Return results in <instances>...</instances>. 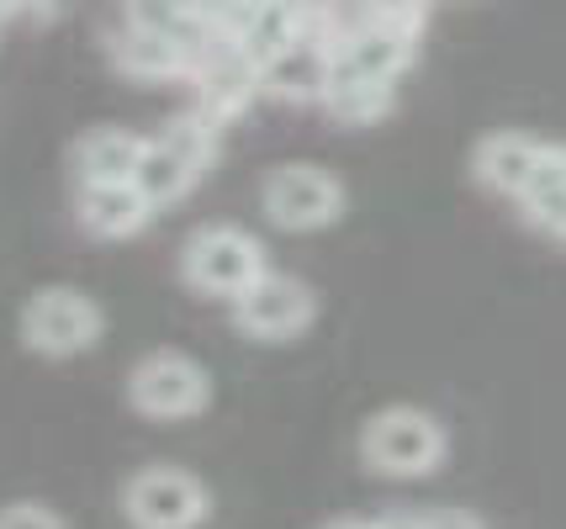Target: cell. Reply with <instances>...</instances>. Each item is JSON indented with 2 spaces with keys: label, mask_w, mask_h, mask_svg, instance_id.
<instances>
[{
  "label": "cell",
  "mask_w": 566,
  "mask_h": 529,
  "mask_svg": "<svg viewBox=\"0 0 566 529\" xmlns=\"http://www.w3.org/2000/svg\"><path fill=\"white\" fill-rule=\"evenodd\" d=\"M450 455V434L444 424L429 413V408H381L370 413L366 429H360V461L366 472L387 482H423L434 477Z\"/></svg>",
  "instance_id": "cell-1"
},
{
  "label": "cell",
  "mask_w": 566,
  "mask_h": 529,
  "mask_svg": "<svg viewBox=\"0 0 566 529\" xmlns=\"http://www.w3.org/2000/svg\"><path fill=\"white\" fill-rule=\"evenodd\" d=\"M265 271H271L265 244L239 223H201L180 244V281L207 303L233 307Z\"/></svg>",
  "instance_id": "cell-2"
},
{
  "label": "cell",
  "mask_w": 566,
  "mask_h": 529,
  "mask_svg": "<svg viewBox=\"0 0 566 529\" xmlns=\"http://www.w3.org/2000/svg\"><path fill=\"white\" fill-rule=\"evenodd\" d=\"M17 334H22L27 350L43 355V360H80L106 339V307L91 292L53 281V286H38L22 303Z\"/></svg>",
  "instance_id": "cell-3"
},
{
  "label": "cell",
  "mask_w": 566,
  "mask_h": 529,
  "mask_svg": "<svg viewBox=\"0 0 566 529\" xmlns=\"http://www.w3.org/2000/svg\"><path fill=\"white\" fill-rule=\"evenodd\" d=\"M127 408L148 424H186L212 408V371L186 350H148L127 371Z\"/></svg>",
  "instance_id": "cell-4"
},
{
  "label": "cell",
  "mask_w": 566,
  "mask_h": 529,
  "mask_svg": "<svg viewBox=\"0 0 566 529\" xmlns=\"http://www.w3.org/2000/svg\"><path fill=\"white\" fill-rule=\"evenodd\" d=\"M345 180L334 170H323V165H307V159L275 165L271 176L260 180V212L281 233H323V228H334L345 218Z\"/></svg>",
  "instance_id": "cell-5"
},
{
  "label": "cell",
  "mask_w": 566,
  "mask_h": 529,
  "mask_svg": "<svg viewBox=\"0 0 566 529\" xmlns=\"http://www.w3.org/2000/svg\"><path fill=\"white\" fill-rule=\"evenodd\" d=\"M123 519L133 529H201L212 519V487L186 466H144L123 482Z\"/></svg>",
  "instance_id": "cell-6"
},
{
  "label": "cell",
  "mask_w": 566,
  "mask_h": 529,
  "mask_svg": "<svg viewBox=\"0 0 566 529\" xmlns=\"http://www.w3.org/2000/svg\"><path fill=\"white\" fill-rule=\"evenodd\" d=\"M228 313H233V328L244 339H254V345H292V339H302L307 328L318 324V292L302 276L265 271Z\"/></svg>",
  "instance_id": "cell-7"
},
{
  "label": "cell",
  "mask_w": 566,
  "mask_h": 529,
  "mask_svg": "<svg viewBox=\"0 0 566 529\" xmlns=\"http://www.w3.org/2000/svg\"><path fill=\"white\" fill-rule=\"evenodd\" d=\"M191 96L207 117H218L222 127L239 123L249 106L265 96V80H260V64L249 59L239 43H228L222 32H212V43L197 53V70H191Z\"/></svg>",
  "instance_id": "cell-8"
},
{
  "label": "cell",
  "mask_w": 566,
  "mask_h": 529,
  "mask_svg": "<svg viewBox=\"0 0 566 529\" xmlns=\"http://www.w3.org/2000/svg\"><path fill=\"white\" fill-rule=\"evenodd\" d=\"M159 207L138 191V180H106V186H74V223L96 244H127L154 223Z\"/></svg>",
  "instance_id": "cell-9"
},
{
  "label": "cell",
  "mask_w": 566,
  "mask_h": 529,
  "mask_svg": "<svg viewBox=\"0 0 566 529\" xmlns=\"http://www.w3.org/2000/svg\"><path fill=\"white\" fill-rule=\"evenodd\" d=\"M112 70L133 85H186L197 70V49L175 43L170 32H154V27L127 22L123 32H112Z\"/></svg>",
  "instance_id": "cell-10"
},
{
  "label": "cell",
  "mask_w": 566,
  "mask_h": 529,
  "mask_svg": "<svg viewBox=\"0 0 566 529\" xmlns=\"http://www.w3.org/2000/svg\"><path fill=\"white\" fill-rule=\"evenodd\" d=\"M218 32L228 43H239L254 64H265L307 32V0H233Z\"/></svg>",
  "instance_id": "cell-11"
},
{
  "label": "cell",
  "mask_w": 566,
  "mask_h": 529,
  "mask_svg": "<svg viewBox=\"0 0 566 529\" xmlns=\"http://www.w3.org/2000/svg\"><path fill=\"white\" fill-rule=\"evenodd\" d=\"M260 80H265V96L286 106H318L328 80H334V43L318 38V32H302L296 43L265 59L260 64Z\"/></svg>",
  "instance_id": "cell-12"
},
{
  "label": "cell",
  "mask_w": 566,
  "mask_h": 529,
  "mask_svg": "<svg viewBox=\"0 0 566 529\" xmlns=\"http://www.w3.org/2000/svg\"><path fill=\"white\" fill-rule=\"evenodd\" d=\"M419 59V38L397 32L387 22H360L334 43V75H360V80H402Z\"/></svg>",
  "instance_id": "cell-13"
},
{
  "label": "cell",
  "mask_w": 566,
  "mask_h": 529,
  "mask_svg": "<svg viewBox=\"0 0 566 529\" xmlns=\"http://www.w3.org/2000/svg\"><path fill=\"white\" fill-rule=\"evenodd\" d=\"M541 159H545V138L518 133V127H503V133H488V138L471 149V176H476L482 191L518 202L524 186H530L535 170H541Z\"/></svg>",
  "instance_id": "cell-14"
},
{
  "label": "cell",
  "mask_w": 566,
  "mask_h": 529,
  "mask_svg": "<svg viewBox=\"0 0 566 529\" xmlns=\"http://www.w3.org/2000/svg\"><path fill=\"white\" fill-rule=\"evenodd\" d=\"M148 154V138L133 127H91L74 144V186H106V180H138V165Z\"/></svg>",
  "instance_id": "cell-15"
},
{
  "label": "cell",
  "mask_w": 566,
  "mask_h": 529,
  "mask_svg": "<svg viewBox=\"0 0 566 529\" xmlns=\"http://www.w3.org/2000/svg\"><path fill=\"white\" fill-rule=\"evenodd\" d=\"M323 117L339 127H376L397 112V80H360V75H334L323 91Z\"/></svg>",
  "instance_id": "cell-16"
},
{
  "label": "cell",
  "mask_w": 566,
  "mask_h": 529,
  "mask_svg": "<svg viewBox=\"0 0 566 529\" xmlns=\"http://www.w3.org/2000/svg\"><path fill=\"white\" fill-rule=\"evenodd\" d=\"M514 207L535 233L566 244V144H545L541 170H535V180L524 186V197Z\"/></svg>",
  "instance_id": "cell-17"
},
{
  "label": "cell",
  "mask_w": 566,
  "mask_h": 529,
  "mask_svg": "<svg viewBox=\"0 0 566 529\" xmlns=\"http://www.w3.org/2000/svg\"><path fill=\"white\" fill-rule=\"evenodd\" d=\"M201 180H207V170H201L191 154H180L170 138H159V133L148 138V154H144V165H138V191H144L154 207L186 202Z\"/></svg>",
  "instance_id": "cell-18"
},
{
  "label": "cell",
  "mask_w": 566,
  "mask_h": 529,
  "mask_svg": "<svg viewBox=\"0 0 566 529\" xmlns=\"http://www.w3.org/2000/svg\"><path fill=\"white\" fill-rule=\"evenodd\" d=\"M0 529H70L64 514L53 504H38V498H17V504L0 508Z\"/></svg>",
  "instance_id": "cell-19"
},
{
  "label": "cell",
  "mask_w": 566,
  "mask_h": 529,
  "mask_svg": "<svg viewBox=\"0 0 566 529\" xmlns=\"http://www.w3.org/2000/svg\"><path fill=\"white\" fill-rule=\"evenodd\" d=\"M408 525L413 529H488L476 514H467V508H429V514H408Z\"/></svg>",
  "instance_id": "cell-20"
},
{
  "label": "cell",
  "mask_w": 566,
  "mask_h": 529,
  "mask_svg": "<svg viewBox=\"0 0 566 529\" xmlns=\"http://www.w3.org/2000/svg\"><path fill=\"white\" fill-rule=\"evenodd\" d=\"M323 529H413V525H408V514H381V519H334Z\"/></svg>",
  "instance_id": "cell-21"
},
{
  "label": "cell",
  "mask_w": 566,
  "mask_h": 529,
  "mask_svg": "<svg viewBox=\"0 0 566 529\" xmlns=\"http://www.w3.org/2000/svg\"><path fill=\"white\" fill-rule=\"evenodd\" d=\"M180 6H191L201 22H212V27H218L222 17H228V11H233V0H180Z\"/></svg>",
  "instance_id": "cell-22"
},
{
  "label": "cell",
  "mask_w": 566,
  "mask_h": 529,
  "mask_svg": "<svg viewBox=\"0 0 566 529\" xmlns=\"http://www.w3.org/2000/svg\"><path fill=\"white\" fill-rule=\"evenodd\" d=\"M49 6L53 0H0V17H22V11H38V17H43Z\"/></svg>",
  "instance_id": "cell-23"
}]
</instances>
